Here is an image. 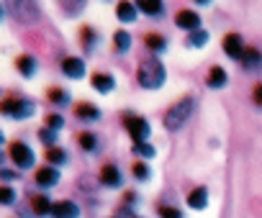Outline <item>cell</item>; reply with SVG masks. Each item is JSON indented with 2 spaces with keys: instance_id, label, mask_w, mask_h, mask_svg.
I'll list each match as a JSON object with an SVG mask.
<instances>
[{
  "instance_id": "cell-1",
  "label": "cell",
  "mask_w": 262,
  "mask_h": 218,
  "mask_svg": "<svg viewBox=\"0 0 262 218\" xmlns=\"http://www.w3.org/2000/svg\"><path fill=\"white\" fill-rule=\"evenodd\" d=\"M195 111V98L193 95H183L180 100H175L170 108H167V113H165V129L167 131H178Z\"/></svg>"
},
{
  "instance_id": "cell-2",
  "label": "cell",
  "mask_w": 262,
  "mask_h": 218,
  "mask_svg": "<svg viewBox=\"0 0 262 218\" xmlns=\"http://www.w3.org/2000/svg\"><path fill=\"white\" fill-rule=\"evenodd\" d=\"M137 80H139V85L147 87V90L162 87V82H165V64H162L157 57L142 59V62H139V69H137Z\"/></svg>"
},
{
  "instance_id": "cell-3",
  "label": "cell",
  "mask_w": 262,
  "mask_h": 218,
  "mask_svg": "<svg viewBox=\"0 0 262 218\" xmlns=\"http://www.w3.org/2000/svg\"><path fill=\"white\" fill-rule=\"evenodd\" d=\"M0 113L11 116V118H29L36 113V100L34 98H24V95H8L0 100Z\"/></svg>"
},
{
  "instance_id": "cell-4",
  "label": "cell",
  "mask_w": 262,
  "mask_h": 218,
  "mask_svg": "<svg viewBox=\"0 0 262 218\" xmlns=\"http://www.w3.org/2000/svg\"><path fill=\"white\" fill-rule=\"evenodd\" d=\"M8 11L16 21L21 23H31L39 18V8H36V0H6Z\"/></svg>"
},
{
  "instance_id": "cell-5",
  "label": "cell",
  "mask_w": 262,
  "mask_h": 218,
  "mask_svg": "<svg viewBox=\"0 0 262 218\" xmlns=\"http://www.w3.org/2000/svg\"><path fill=\"white\" fill-rule=\"evenodd\" d=\"M123 126L126 131L131 134L134 141H147L149 134H152V126L144 116H137V113H123Z\"/></svg>"
},
{
  "instance_id": "cell-6",
  "label": "cell",
  "mask_w": 262,
  "mask_h": 218,
  "mask_svg": "<svg viewBox=\"0 0 262 218\" xmlns=\"http://www.w3.org/2000/svg\"><path fill=\"white\" fill-rule=\"evenodd\" d=\"M8 152H11V159L16 162V167H21V169H29V167H34V162H36L34 149H31L26 141H21V139L11 141Z\"/></svg>"
},
{
  "instance_id": "cell-7",
  "label": "cell",
  "mask_w": 262,
  "mask_h": 218,
  "mask_svg": "<svg viewBox=\"0 0 262 218\" xmlns=\"http://www.w3.org/2000/svg\"><path fill=\"white\" fill-rule=\"evenodd\" d=\"M52 218H80V205L70 198L52 203Z\"/></svg>"
},
{
  "instance_id": "cell-8",
  "label": "cell",
  "mask_w": 262,
  "mask_h": 218,
  "mask_svg": "<svg viewBox=\"0 0 262 218\" xmlns=\"http://www.w3.org/2000/svg\"><path fill=\"white\" fill-rule=\"evenodd\" d=\"M221 46H224V52H226V57H231V59H242V54H244V39L236 34V31H231V34H226L224 36V41H221Z\"/></svg>"
},
{
  "instance_id": "cell-9",
  "label": "cell",
  "mask_w": 262,
  "mask_h": 218,
  "mask_svg": "<svg viewBox=\"0 0 262 218\" xmlns=\"http://www.w3.org/2000/svg\"><path fill=\"white\" fill-rule=\"evenodd\" d=\"M34 180H36V185H39V187H54V185L59 182V167L44 164V167H39V169H36Z\"/></svg>"
},
{
  "instance_id": "cell-10",
  "label": "cell",
  "mask_w": 262,
  "mask_h": 218,
  "mask_svg": "<svg viewBox=\"0 0 262 218\" xmlns=\"http://www.w3.org/2000/svg\"><path fill=\"white\" fill-rule=\"evenodd\" d=\"M98 180H100L103 187H121L123 185V175H121V169L116 164H103Z\"/></svg>"
},
{
  "instance_id": "cell-11",
  "label": "cell",
  "mask_w": 262,
  "mask_h": 218,
  "mask_svg": "<svg viewBox=\"0 0 262 218\" xmlns=\"http://www.w3.org/2000/svg\"><path fill=\"white\" fill-rule=\"evenodd\" d=\"M175 23H178L180 29L195 31V29H201V16H198L193 8H180V11L175 13Z\"/></svg>"
},
{
  "instance_id": "cell-12",
  "label": "cell",
  "mask_w": 262,
  "mask_h": 218,
  "mask_svg": "<svg viewBox=\"0 0 262 218\" xmlns=\"http://www.w3.org/2000/svg\"><path fill=\"white\" fill-rule=\"evenodd\" d=\"M62 72H64L67 77L80 80V77L85 75V59H82V57H75V54L64 57V59H62Z\"/></svg>"
},
{
  "instance_id": "cell-13",
  "label": "cell",
  "mask_w": 262,
  "mask_h": 218,
  "mask_svg": "<svg viewBox=\"0 0 262 218\" xmlns=\"http://www.w3.org/2000/svg\"><path fill=\"white\" fill-rule=\"evenodd\" d=\"M116 16H118V21L131 23V21H137L139 8H137V3H131V0H118V6H116Z\"/></svg>"
},
{
  "instance_id": "cell-14",
  "label": "cell",
  "mask_w": 262,
  "mask_h": 218,
  "mask_svg": "<svg viewBox=\"0 0 262 218\" xmlns=\"http://www.w3.org/2000/svg\"><path fill=\"white\" fill-rule=\"evenodd\" d=\"M226 82H229L226 69H224L221 64H213V67L208 69V75H206V85H208L211 90H219V87H224Z\"/></svg>"
},
{
  "instance_id": "cell-15",
  "label": "cell",
  "mask_w": 262,
  "mask_h": 218,
  "mask_svg": "<svg viewBox=\"0 0 262 218\" xmlns=\"http://www.w3.org/2000/svg\"><path fill=\"white\" fill-rule=\"evenodd\" d=\"M239 62H242V67H244L247 72H252V69H259V67H262V52H259L257 46H247Z\"/></svg>"
},
{
  "instance_id": "cell-16",
  "label": "cell",
  "mask_w": 262,
  "mask_h": 218,
  "mask_svg": "<svg viewBox=\"0 0 262 218\" xmlns=\"http://www.w3.org/2000/svg\"><path fill=\"white\" fill-rule=\"evenodd\" d=\"M75 116L82 121H95V118H100V108L95 103L82 100V103H75Z\"/></svg>"
},
{
  "instance_id": "cell-17",
  "label": "cell",
  "mask_w": 262,
  "mask_h": 218,
  "mask_svg": "<svg viewBox=\"0 0 262 218\" xmlns=\"http://www.w3.org/2000/svg\"><path fill=\"white\" fill-rule=\"evenodd\" d=\"M90 85H93L98 92H111V90L116 87V77H113V75H108V72H93Z\"/></svg>"
},
{
  "instance_id": "cell-18",
  "label": "cell",
  "mask_w": 262,
  "mask_h": 218,
  "mask_svg": "<svg viewBox=\"0 0 262 218\" xmlns=\"http://www.w3.org/2000/svg\"><path fill=\"white\" fill-rule=\"evenodd\" d=\"M80 41H82V49L85 52H93L98 46V41H100V34L90 23H85V26H80Z\"/></svg>"
},
{
  "instance_id": "cell-19",
  "label": "cell",
  "mask_w": 262,
  "mask_h": 218,
  "mask_svg": "<svg viewBox=\"0 0 262 218\" xmlns=\"http://www.w3.org/2000/svg\"><path fill=\"white\" fill-rule=\"evenodd\" d=\"M16 69H18L24 77H34V75H36V57H31V54H18V57H16Z\"/></svg>"
},
{
  "instance_id": "cell-20",
  "label": "cell",
  "mask_w": 262,
  "mask_h": 218,
  "mask_svg": "<svg viewBox=\"0 0 262 218\" xmlns=\"http://www.w3.org/2000/svg\"><path fill=\"white\" fill-rule=\"evenodd\" d=\"M188 205L190 208H195V210H203V208H208V187H195V190H190V195H188Z\"/></svg>"
},
{
  "instance_id": "cell-21",
  "label": "cell",
  "mask_w": 262,
  "mask_h": 218,
  "mask_svg": "<svg viewBox=\"0 0 262 218\" xmlns=\"http://www.w3.org/2000/svg\"><path fill=\"white\" fill-rule=\"evenodd\" d=\"M31 208H34V215H52V200L44 195V192H36L31 195Z\"/></svg>"
},
{
  "instance_id": "cell-22",
  "label": "cell",
  "mask_w": 262,
  "mask_h": 218,
  "mask_svg": "<svg viewBox=\"0 0 262 218\" xmlns=\"http://www.w3.org/2000/svg\"><path fill=\"white\" fill-rule=\"evenodd\" d=\"M134 3L147 16H162V11H165V0H134Z\"/></svg>"
},
{
  "instance_id": "cell-23",
  "label": "cell",
  "mask_w": 262,
  "mask_h": 218,
  "mask_svg": "<svg viewBox=\"0 0 262 218\" xmlns=\"http://www.w3.org/2000/svg\"><path fill=\"white\" fill-rule=\"evenodd\" d=\"M47 162L52 164V167H62V164H67V159H70V154L62 149V147H47Z\"/></svg>"
},
{
  "instance_id": "cell-24",
  "label": "cell",
  "mask_w": 262,
  "mask_h": 218,
  "mask_svg": "<svg viewBox=\"0 0 262 218\" xmlns=\"http://www.w3.org/2000/svg\"><path fill=\"white\" fill-rule=\"evenodd\" d=\"M206 44H208V31H206V29L188 31V36H185V46H195V49H201V46H206Z\"/></svg>"
},
{
  "instance_id": "cell-25",
  "label": "cell",
  "mask_w": 262,
  "mask_h": 218,
  "mask_svg": "<svg viewBox=\"0 0 262 218\" xmlns=\"http://www.w3.org/2000/svg\"><path fill=\"white\" fill-rule=\"evenodd\" d=\"M144 44H147V49L155 52V54H162V52L167 49V39H165L162 34H147V36H144Z\"/></svg>"
},
{
  "instance_id": "cell-26",
  "label": "cell",
  "mask_w": 262,
  "mask_h": 218,
  "mask_svg": "<svg viewBox=\"0 0 262 218\" xmlns=\"http://www.w3.org/2000/svg\"><path fill=\"white\" fill-rule=\"evenodd\" d=\"M77 144H80L85 152H90V154H95V152H98V147H100V141H98V136H95L93 131H80Z\"/></svg>"
},
{
  "instance_id": "cell-27",
  "label": "cell",
  "mask_w": 262,
  "mask_h": 218,
  "mask_svg": "<svg viewBox=\"0 0 262 218\" xmlns=\"http://www.w3.org/2000/svg\"><path fill=\"white\" fill-rule=\"evenodd\" d=\"M113 49H116L118 54L128 52V49H131V34L123 31V29H118V31L113 34Z\"/></svg>"
},
{
  "instance_id": "cell-28",
  "label": "cell",
  "mask_w": 262,
  "mask_h": 218,
  "mask_svg": "<svg viewBox=\"0 0 262 218\" xmlns=\"http://www.w3.org/2000/svg\"><path fill=\"white\" fill-rule=\"evenodd\" d=\"M47 98H49L54 105H67V103H70V92H67L64 87H59V85L49 87V90H47Z\"/></svg>"
},
{
  "instance_id": "cell-29",
  "label": "cell",
  "mask_w": 262,
  "mask_h": 218,
  "mask_svg": "<svg viewBox=\"0 0 262 218\" xmlns=\"http://www.w3.org/2000/svg\"><path fill=\"white\" fill-rule=\"evenodd\" d=\"M131 152H134L137 157H144V159H149V157H155V154H157V149H155L149 141H134Z\"/></svg>"
},
{
  "instance_id": "cell-30",
  "label": "cell",
  "mask_w": 262,
  "mask_h": 218,
  "mask_svg": "<svg viewBox=\"0 0 262 218\" xmlns=\"http://www.w3.org/2000/svg\"><path fill=\"white\" fill-rule=\"evenodd\" d=\"M131 172H134V177H137V180H142V182H147V180L152 177V169H149L144 162H139V159H137L134 164H131Z\"/></svg>"
},
{
  "instance_id": "cell-31",
  "label": "cell",
  "mask_w": 262,
  "mask_h": 218,
  "mask_svg": "<svg viewBox=\"0 0 262 218\" xmlns=\"http://www.w3.org/2000/svg\"><path fill=\"white\" fill-rule=\"evenodd\" d=\"M16 203V190L11 185H0V205H13Z\"/></svg>"
},
{
  "instance_id": "cell-32",
  "label": "cell",
  "mask_w": 262,
  "mask_h": 218,
  "mask_svg": "<svg viewBox=\"0 0 262 218\" xmlns=\"http://www.w3.org/2000/svg\"><path fill=\"white\" fill-rule=\"evenodd\" d=\"M59 6L67 11V13H72V16H77L82 8H85V0H59Z\"/></svg>"
},
{
  "instance_id": "cell-33",
  "label": "cell",
  "mask_w": 262,
  "mask_h": 218,
  "mask_svg": "<svg viewBox=\"0 0 262 218\" xmlns=\"http://www.w3.org/2000/svg\"><path fill=\"white\" fill-rule=\"evenodd\" d=\"M39 139L47 144V147H57V131H52V129H39Z\"/></svg>"
},
{
  "instance_id": "cell-34",
  "label": "cell",
  "mask_w": 262,
  "mask_h": 218,
  "mask_svg": "<svg viewBox=\"0 0 262 218\" xmlns=\"http://www.w3.org/2000/svg\"><path fill=\"white\" fill-rule=\"evenodd\" d=\"M64 126V118L59 116V113H47V129H52V131H59Z\"/></svg>"
},
{
  "instance_id": "cell-35",
  "label": "cell",
  "mask_w": 262,
  "mask_h": 218,
  "mask_svg": "<svg viewBox=\"0 0 262 218\" xmlns=\"http://www.w3.org/2000/svg\"><path fill=\"white\" fill-rule=\"evenodd\" d=\"M160 218H183V210L175 205H160Z\"/></svg>"
},
{
  "instance_id": "cell-36",
  "label": "cell",
  "mask_w": 262,
  "mask_h": 218,
  "mask_svg": "<svg viewBox=\"0 0 262 218\" xmlns=\"http://www.w3.org/2000/svg\"><path fill=\"white\" fill-rule=\"evenodd\" d=\"M252 100H254V105L262 111V85H254V87H252Z\"/></svg>"
},
{
  "instance_id": "cell-37",
  "label": "cell",
  "mask_w": 262,
  "mask_h": 218,
  "mask_svg": "<svg viewBox=\"0 0 262 218\" xmlns=\"http://www.w3.org/2000/svg\"><path fill=\"white\" fill-rule=\"evenodd\" d=\"M18 172H11V169H0V180H16Z\"/></svg>"
},
{
  "instance_id": "cell-38",
  "label": "cell",
  "mask_w": 262,
  "mask_h": 218,
  "mask_svg": "<svg viewBox=\"0 0 262 218\" xmlns=\"http://www.w3.org/2000/svg\"><path fill=\"white\" fill-rule=\"evenodd\" d=\"M195 3H198V6H206V3H211V0H195Z\"/></svg>"
},
{
  "instance_id": "cell-39",
  "label": "cell",
  "mask_w": 262,
  "mask_h": 218,
  "mask_svg": "<svg viewBox=\"0 0 262 218\" xmlns=\"http://www.w3.org/2000/svg\"><path fill=\"white\" fill-rule=\"evenodd\" d=\"M0 144H3V131H0Z\"/></svg>"
},
{
  "instance_id": "cell-40",
  "label": "cell",
  "mask_w": 262,
  "mask_h": 218,
  "mask_svg": "<svg viewBox=\"0 0 262 218\" xmlns=\"http://www.w3.org/2000/svg\"><path fill=\"white\" fill-rule=\"evenodd\" d=\"M0 162H3V152H0Z\"/></svg>"
},
{
  "instance_id": "cell-41",
  "label": "cell",
  "mask_w": 262,
  "mask_h": 218,
  "mask_svg": "<svg viewBox=\"0 0 262 218\" xmlns=\"http://www.w3.org/2000/svg\"><path fill=\"white\" fill-rule=\"evenodd\" d=\"M0 16H3V8H0Z\"/></svg>"
}]
</instances>
